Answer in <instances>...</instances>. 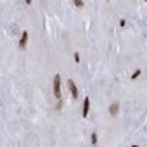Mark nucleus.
<instances>
[{
  "label": "nucleus",
  "instance_id": "nucleus-1",
  "mask_svg": "<svg viewBox=\"0 0 147 147\" xmlns=\"http://www.w3.org/2000/svg\"><path fill=\"white\" fill-rule=\"evenodd\" d=\"M54 95L57 100H60V77L56 75L54 77Z\"/></svg>",
  "mask_w": 147,
  "mask_h": 147
},
{
  "label": "nucleus",
  "instance_id": "nucleus-2",
  "mask_svg": "<svg viewBox=\"0 0 147 147\" xmlns=\"http://www.w3.org/2000/svg\"><path fill=\"white\" fill-rule=\"evenodd\" d=\"M88 109H90V98L87 96V98L83 100V111H82V116H83V118H87V116H88Z\"/></svg>",
  "mask_w": 147,
  "mask_h": 147
},
{
  "label": "nucleus",
  "instance_id": "nucleus-3",
  "mask_svg": "<svg viewBox=\"0 0 147 147\" xmlns=\"http://www.w3.org/2000/svg\"><path fill=\"white\" fill-rule=\"evenodd\" d=\"M67 83H69V88H70L72 98H75V100H77V96H78V91H77V87H75V83H74V80H69Z\"/></svg>",
  "mask_w": 147,
  "mask_h": 147
},
{
  "label": "nucleus",
  "instance_id": "nucleus-4",
  "mask_svg": "<svg viewBox=\"0 0 147 147\" xmlns=\"http://www.w3.org/2000/svg\"><path fill=\"white\" fill-rule=\"evenodd\" d=\"M26 41H28V33L26 31H23V36H21V39H20V47H26Z\"/></svg>",
  "mask_w": 147,
  "mask_h": 147
},
{
  "label": "nucleus",
  "instance_id": "nucleus-5",
  "mask_svg": "<svg viewBox=\"0 0 147 147\" xmlns=\"http://www.w3.org/2000/svg\"><path fill=\"white\" fill-rule=\"evenodd\" d=\"M118 108H119L118 103H113V105L109 106V113H111L113 116H114V114H118Z\"/></svg>",
  "mask_w": 147,
  "mask_h": 147
},
{
  "label": "nucleus",
  "instance_id": "nucleus-6",
  "mask_svg": "<svg viewBox=\"0 0 147 147\" xmlns=\"http://www.w3.org/2000/svg\"><path fill=\"white\" fill-rule=\"evenodd\" d=\"M96 140H98V136H96V132H93V134H91V142L96 144Z\"/></svg>",
  "mask_w": 147,
  "mask_h": 147
},
{
  "label": "nucleus",
  "instance_id": "nucleus-7",
  "mask_svg": "<svg viewBox=\"0 0 147 147\" xmlns=\"http://www.w3.org/2000/svg\"><path fill=\"white\" fill-rule=\"evenodd\" d=\"M139 75H140V70H136V72H134V74H132V78H137Z\"/></svg>",
  "mask_w": 147,
  "mask_h": 147
},
{
  "label": "nucleus",
  "instance_id": "nucleus-8",
  "mask_svg": "<svg viewBox=\"0 0 147 147\" xmlns=\"http://www.w3.org/2000/svg\"><path fill=\"white\" fill-rule=\"evenodd\" d=\"M74 5H77V7H82L83 2H80V0H77V2H74Z\"/></svg>",
  "mask_w": 147,
  "mask_h": 147
},
{
  "label": "nucleus",
  "instance_id": "nucleus-9",
  "mask_svg": "<svg viewBox=\"0 0 147 147\" xmlns=\"http://www.w3.org/2000/svg\"><path fill=\"white\" fill-rule=\"evenodd\" d=\"M74 59H75V62H78V60H80V59H78V54H77V52L74 54Z\"/></svg>",
  "mask_w": 147,
  "mask_h": 147
},
{
  "label": "nucleus",
  "instance_id": "nucleus-10",
  "mask_svg": "<svg viewBox=\"0 0 147 147\" xmlns=\"http://www.w3.org/2000/svg\"><path fill=\"white\" fill-rule=\"evenodd\" d=\"M132 147H137V145H132Z\"/></svg>",
  "mask_w": 147,
  "mask_h": 147
}]
</instances>
